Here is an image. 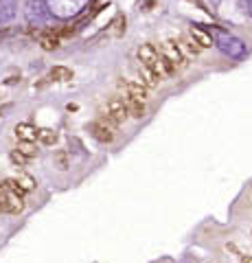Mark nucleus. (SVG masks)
<instances>
[{
    "label": "nucleus",
    "instance_id": "f8f14e48",
    "mask_svg": "<svg viewBox=\"0 0 252 263\" xmlns=\"http://www.w3.org/2000/svg\"><path fill=\"white\" fill-rule=\"evenodd\" d=\"M13 13V0H0V22H9Z\"/></svg>",
    "mask_w": 252,
    "mask_h": 263
},
{
    "label": "nucleus",
    "instance_id": "4468645a",
    "mask_svg": "<svg viewBox=\"0 0 252 263\" xmlns=\"http://www.w3.org/2000/svg\"><path fill=\"white\" fill-rule=\"evenodd\" d=\"M37 138L44 145H53L55 141H57V132H55V129H40V136Z\"/></svg>",
    "mask_w": 252,
    "mask_h": 263
},
{
    "label": "nucleus",
    "instance_id": "a211bd4d",
    "mask_svg": "<svg viewBox=\"0 0 252 263\" xmlns=\"http://www.w3.org/2000/svg\"><path fill=\"white\" fill-rule=\"evenodd\" d=\"M55 162H57L60 169H66V167H68V164H66V154H64V152L57 154V156H55Z\"/></svg>",
    "mask_w": 252,
    "mask_h": 263
},
{
    "label": "nucleus",
    "instance_id": "f257e3e1",
    "mask_svg": "<svg viewBox=\"0 0 252 263\" xmlns=\"http://www.w3.org/2000/svg\"><path fill=\"white\" fill-rule=\"evenodd\" d=\"M213 40H215V46L222 51L224 55H228L230 60H241L243 55L248 53V48H246V42L243 40H239L237 35H232V33H226V31H215L213 33Z\"/></svg>",
    "mask_w": 252,
    "mask_h": 263
},
{
    "label": "nucleus",
    "instance_id": "423d86ee",
    "mask_svg": "<svg viewBox=\"0 0 252 263\" xmlns=\"http://www.w3.org/2000/svg\"><path fill=\"white\" fill-rule=\"evenodd\" d=\"M119 84H121V88L125 90V95L134 97V99H141V101H145V99L149 97V88L145 86L141 79H121Z\"/></svg>",
    "mask_w": 252,
    "mask_h": 263
},
{
    "label": "nucleus",
    "instance_id": "f03ea898",
    "mask_svg": "<svg viewBox=\"0 0 252 263\" xmlns=\"http://www.w3.org/2000/svg\"><path fill=\"white\" fill-rule=\"evenodd\" d=\"M127 117H129V110H127L125 97H110L105 101V119H110L114 125L127 121Z\"/></svg>",
    "mask_w": 252,
    "mask_h": 263
},
{
    "label": "nucleus",
    "instance_id": "f3484780",
    "mask_svg": "<svg viewBox=\"0 0 252 263\" xmlns=\"http://www.w3.org/2000/svg\"><path fill=\"white\" fill-rule=\"evenodd\" d=\"M9 158H11V162H13V164H18V167H24V164H27V160H29L27 156H24V154H20L18 149H13Z\"/></svg>",
    "mask_w": 252,
    "mask_h": 263
},
{
    "label": "nucleus",
    "instance_id": "6e6552de",
    "mask_svg": "<svg viewBox=\"0 0 252 263\" xmlns=\"http://www.w3.org/2000/svg\"><path fill=\"white\" fill-rule=\"evenodd\" d=\"M178 40V46H180V51L184 53L186 60H193V57H198L200 51H202V46L195 42V40L189 35V37H176Z\"/></svg>",
    "mask_w": 252,
    "mask_h": 263
},
{
    "label": "nucleus",
    "instance_id": "2eb2a0df",
    "mask_svg": "<svg viewBox=\"0 0 252 263\" xmlns=\"http://www.w3.org/2000/svg\"><path fill=\"white\" fill-rule=\"evenodd\" d=\"M15 180H18V184L24 189V193H29V191H33V189H35V180L31 176H18Z\"/></svg>",
    "mask_w": 252,
    "mask_h": 263
},
{
    "label": "nucleus",
    "instance_id": "9b49d317",
    "mask_svg": "<svg viewBox=\"0 0 252 263\" xmlns=\"http://www.w3.org/2000/svg\"><path fill=\"white\" fill-rule=\"evenodd\" d=\"M48 77H51L53 81H70L72 70L66 68V66H55V68H51V72H48Z\"/></svg>",
    "mask_w": 252,
    "mask_h": 263
},
{
    "label": "nucleus",
    "instance_id": "39448f33",
    "mask_svg": "<svg viewBox=\"0 0 252 263\" xmlns=\"http://www.w3.org/2000/svg\"><path fill=\"white\" fill-rule=\"evenodd\" d=\"M160 53L173 64L176 70H182L184 66H186V57H184V53L180 51V46H178V40H176V37L167 40V42L162 44V51H160Z\"/></svg>",
    "mask_w": 252,
    "mask_h": 263
},
{
    "label": "nucleus",
    "instance_id": "7ed1b4c3",
    "mask_svg": "<svg viewBox=\"0 0 252 263\" xmlns=\"http://www.w3.org/2000/svg\"><path fill=\"white\" fill-rule=\"evenodd\" d=\"M88 0H46V7L60 18H68V15H77Z\"/></svg>",
    "mask_w": 252,
    "mask_h": 263
},
{
    "label": "nucleus",
    "instance_id": "ddd939ff",
    "mask_svg": "<svg viewBox=\"0 0 252 263\" xmlns=\"http://www.w3.org/2000/svg\"><path fill=\"white\" fill-rule=\"evenodd\" d=\"M60 37H55V35H42L40 37V46L44 48V51H55V48H60Z\"/></svg>",
    "mask_w": 252,
    "mask_h": 263
},
{
    "label": "nucleus",
    "instance_id": "0eeeda50",
    "mask_svg": "<svg viewBox=\"0 0 252 263\" xmlns=\"http://www.w3.org/2000/svg\"><path fill=\"white\" fill-rule=\"evenodd\" d=\"M13 132H15V138H18L20 143H33L40 136V129H35L31 123H18Z\"/></svg>",
    "mask_w": 252,
    "mask_h": 263
},
{
    "label": "nucleus",
    "instance_id": "20e7f679",
    "mask_svg": "<svg viewBox=\"0 0 252 263\" xmlns=\"http://www.w3.org/2000/svg\"><path fill=\"white\" fill-rule=\"evenodd\" d=\"M90 132L99 143H110V141H114V136H117V125L110 119H99L90 125Z\"/></svg>",
    "mask_w": 252,
    "mask_h": 263
},
{
    "label": "nucleus",
    "instance_id": "dca6fc26",
    "mask_svg": "<svg viewBox=\"0 0 252 263\" xmlns=\"http://www.w3.org/2000/svg\"><path fill=\"white\" fill-rule=\"evenodd\" d=\"M15 149H18L20 154H24L27 158H33V156H35V147L31 145V143H20L18 147H15Z\"/></svg>",
    "mask_w": 252,
    "mask_h": 263
},
{
    "label": "nucleus",
    "instance_id": "1a4fd4ad",
    "mask_svg": "<svg viewBox=\"0 0 252 263\" xmlns=\"http://www.w3.org/2000/svg\"><path fill=\"white\" fill-rule=\"evenodd\" d=\"M189 35H191L202 48H208V46L215 44V40H213V35H210V31H204L202 27H195V24L189 29Z\"/></svg>",
    "mask_w": 252,
    "mask_h": 263
},
{
    "label": "nucleus",
    "instance_id": "aec40b11",
    "mask_svg": "<svg viewBox=\"0 0 252 263\" xmlns=\"http://www.w3.org/2000/svg\"><path fill=\"white\" fill-rule=\"evenodd\" d=\"M241 263H252V257H248V254L246 257H241Z\"/></svg>",
    "mask_w": 252,
    "mask_h": 263
},
{
    "label": "nucleus",
    "instance_id": "6ab92c4d",
    "mask_svg": "<svg viewBox=\"0 0 252 263\" xmlns=\"http://www.w3.org/2000/svg\"><path fill=\"white\" fill-rule=\"evenodd\" d=\"M243 5H246V11H248V15L252 18V0H243Z\"/></svg>",
    "mask_w": 252,
    "mask_h": 263
},
{
    "label": "nucleus",
    "instance_id": "9d476101",
    "mask_svg": "<svg viewBox=\"0 0 252 263\" xmlns=\"http://www.w3.org/2000/svg\"><path fill=\"white\" fill-rule=\"evenodd\" d=\"M125 103H127L129 117H134V119H141L143 114H145V101H141V99H134V97L125 95Z\"/></svg>",
    "mask_w": 252,
    "mask_h": 263
}]
</instances>
